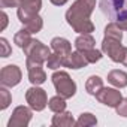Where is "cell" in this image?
<instances>
[{
    "label": "cell",
    "instance_id": "16",
    "mask_svg": "<svg viewBox=\"0 0 127 127\" xmlns=\"http://www.w3.org/2000/svg\"><path fill=\"white\" fill-rule=\"evenodd\" d=\"M23 24H24V29H27L30 33H39L43 27V20L39 17V14H36V15H32L27 20H24Z\"/></svg>",
    "mask_w": 127,
    "mask_h": 127
},
{
    "label": "cell",
    "instance_id": "10",
    "mask_svg": "<svg viewBox=\"0 0 127 127\" xmlns=\"http://www.w3.org/2000/svg\"><path fill=\"white\" fill-rule=\"evenodd\" d=\"M26 66H27V70H29V81L33 85H40V84H43L46 81V73L42 69L40 63L26 60Z\"/></svg>",
    "mask_w": 127,
    "mask_h": 127
},
{
    "label": "cell",
    "instance_id": "30",
    "mask_svg": "<svg viewBox=\"0 0 127 127\" xmlns=\"http://www.w3.org/2000/svg\"><path fill=\"white\" fill-rule=\"evenodd\" d=\"M121 64H124L127 67V46H126V51H124V55H123V60H121Z\"/></svg>",
    "mask_w": 127,
    "mask_h": 127
},
{
    "label": "cell",
    "instance_id": "4",
    "mask_svg": "<svg viewBox=\"0 0 127 127\" xmlns=\"http://www.w3.org/2000/svg\"><path fill=\"white\" fill-rule=\"evenodd\" d=\"M102 51H103L112 61L121 63L123 55H124V51H126V46L121 45V40H120V39L105 36V37H103V42H102Z\"/></svg>",
    "mask_w": 127,
    "mask_h": 127
},
{
    "label": "cell",
    "instance_id": "9",
    "mask_svg": "<svg viewBox=\"0 0 127 127\" xmlns=\"http://www.w3.org/2000/svg\"><path fill=\"white\" fill-rule=\"evenodd\" d=\"M96 99H97L100 103H103V105H106V106H109V108H117L118 103L121 102L123 96H121V91L117 90V88L103 87V88L96 94Z\"/></svg>",
    "mask_w": 127,
    "mask_h": 127
},
{
    "label": "cell",
    "instance_id": "2",
    "mask_svg": "<svg viewBox=\"0 0 127 127\" xmlns=\"http://www.w3.org/2000/svg\"><path fill=\"white\" fill-rule=\"evenodd\" d=\"M51 79H52V84L55 87L57 94H60L61 97H64V99H70V97L75 96V93H76V84L69 76L67 72H64V70L54 72L52 76H51Z\"/></svg>",
    "mask_w": 127,
    "mask_h": 127
},
{
    "label": "cell",
    "instance_id": "22",
    "mask_svg": "<svg viewBox=\"0 0 127 127\" xmlns=\"http://www.w3.org/2000/svg\"><path fill=\"white\" fill-rule=\"evenodd\" d=\"M11 102H12V96H11V93L6 90V87L2 85V88H0V109L5 111V109L11 105Z\"/></svg>",
    "mask_w": 127,
    "mask_h": 127
},
{
    "label": "cell",
    "instance_id": "11",
    "mask_svg": "<svg viewBox=\"0 0 127 127\" xmlns=\"http://www.w3.org/2000/svg\"><path fill=\"white\" fill-rule=\"evenodd\" d=\"M87 64H90V63L87 61V58H85V55L81 52V51H75V52H70L66 58H64V61H63V66L64 67H69V69H82V67H85Z\"/></svg>",
    "mask_w": 127,
    "mask_h": 127
},
{
    "label": "cell",
    "instance_id": "23",
    "mask_svg": "<svg viewBox=\"0 0 127 127\" xmlns=\"http://www.w3.org/2000/svg\"><path fill=\"white\" fill-rule=\"evenodd\" d=\"M82 54L85 55V58H87L88 63H96V61H99V60L103 57V55H102V51H99V49H96V48L87 49V51H84Z\"/></svg>",
    "mask_w": 127,
    "mask_h": 127
},
{
    "label": "cell",
    "instance_id": "5",
    "mask_svg": "<svg viewBox=\"0 0 127 127\" xmlns=\"http://www.w3.org/2000/svg\"><path fill=\"white\" fill-rule=\"evenodd\" d=\"M26 100L29 103V106L33 109V111H43L48 105V96H46V91L43 88H39L37 85L29 88L26 91Z\"/></svg>",
    "mask_w": 127,
    "mask_h": 127
},
{
    "label": "cell",
    "instance_id": "6",
    "mask_svg": "<svg viewBox=\"0 0 127 127\" xmlns=\"http://www.w3.org/2000/svg\"><path fill=\"white\" fill-rule=\"evenodd\" d=\"M23 73L17 64H8L0 70V84L3 87H15L21 82Z\"/></svg>",
    "mask_w": 127,
    "mask_h": 127
},
{
    "label": "cell",
    "instance_id": "18",
    "mask_svg": "<svg viewBox=\"0 0 127 127\" xmlns=\"http://www.w3.org/2000/svg\"><path fill=\"white\" fill-rule=\"evenodd\" d=\"M102 88H103V79H102L100 76H97V75H91V76L87 79V82H85V90H87V93H90V94H93V96H96Z\"/></svg>",
    "mask_w": 127,
    "mask_h": 127
},
{
    "label": "cell",
    "instance_id": "12",
    "mask_svg": "<svg viewBox=\"0 0 127 127\" xmlns=\"http://www.w3.org/2000/svg\"><path fill=\"white\" fill-rule=\"evenodd\" d=\"M51 49L54 52L60 54L63 57V61H64V58L72 52V43L64 37H54L51 40Z\"/></svg>",
    "mask_w": 127,
    "mask_h": 127
},
{
    "label": "cell",
    "instance_id": "3",
    "mask_svg": "<svg viewBox=\"0 0 127 127\" xmlns=\"http://www.w3.org/2000/svg\"><path fill=\"white\" fill-rule=\"evenodd\" d=\"M24 54H26L29 61H34V63L43 64V63H46L48 57L51 55V49L46 45H43L40 40L33 39L30 42V45L27 48H24Z\"/></svg>",
    "mask_w": 127,
    "mask_h": 127
},
{
    "label": "cell",
    "instance_id": "20",
    "mask_svg": "<svg viewBox=\"0 0 127 127\" xmlns=\"http://www.w3.org/2000/svg\"><path fill=\"white\" fill-rule=\"evenodd\" d=\"M96 124H97V118L90 112H84V114L79 115L75 126H78V127H90V126H96Z\"/></svg>",
    "mask_w": 127,
    "mask_h": 127
},
{
    "label": "cell",
    "instance_id": "7",
    "mask_svg": "<svg viewBox=\"0 0 127 127\" xmlns=\"http://www.w3.org/2000/svg\"><path fill=\"white\" fill-rule=\"evenodd\" d=\"M33 112L32 108L27 106H17L8 121V127H27L32 121Z\"/></svg>",
    "mask_w": 127,
    "mask_h": 127
},
{
    "label": "cell",
    "instance_id": "27",
    "mask_svg": "<svg viewBox=\"0 0 127 127\" xmlns=\"http://www.w3.org/2000/svg\"><path fill=\"white\" fill-rule=\"evenodd\" d=\"M6 26H8V14L3 11L2 12V27H0V30H5Z\"/></svg>",
    "mask_w": 127,
    "mask_h": 127
},
{
    "label": "cell",
    "instance_id": "19",
    "mask_svg": "<svg viewBox=\"0 0 127 127\" xmlns=\"http://www.w3.org/2000/svg\"><path fill=\"white\" fill-rule=\"evenodd\" d=\"M48 108L55 114V112H61V111H66V99L64 97H61L60 94L54 96L49 99L48 102Z\"/></svg>",
    "mask_w": 127,
    "mask_h": 127
},
{
    "label": "cell",
    "instance_id": "26",
    "mask_svg": "<svg viewBox=\"0 0 127 127\" xmlns=\"http://www.w3.org/2000/svg\"><path fill=\"white\" fill-rule=\"evenodd\" d=\"M2 8H18L20 0H0Z\"/></svg>",
    "mask_w": 127,
    "mask_h": 127
},
{
    "label": "cell",
    "instance_id": "29",
    "mask_svg": "<svg viewBox=\"0 0 127 127\" xmlns=\"http://www.w3.org/2000/svg\"><path fill=\"white\" fill-rule=\"evenodd\" d=\"M49 2L52 5H55V6H63V5H66L69 0H49Z\"/></svg>",
    "mask_w": 127,
    "mask_h": 127
},
{
    "label": "cell",
    "instance_id": "24",
    "mask_svg": "<svg viewBox=\"0 0 127 127\" xmlns=\"http://www.w3.org/2000/svg\"><path fill=\"white\" fill-rule=\"evenodd\" d=\"M0 46H2V52H0V55H2L3 58H6V57H9V55H11L12 49H11V45L8 43V40H6L5 37L0 39Z\"/></svg>",
    "mask_w": 127,
    "mask_h": 127
},
{
    "label": "cell",
    "instance_id": "25",
    "mask_svg": "<svg viewBox=\"0 0 127 127\" xmlns=\"http://www.w3.org/2000/svg\"><path fill=\"white\" fill-rule=\"evenodd\" d=\"M115 111H117L118 115L127 118V97H123V99H121V102L118 103V106L115 108Z\"/></svg>",
    "mask_w": 127,
    "mask_h": 127
},
{
    "label": "cell",
    "instance_id": "8",
    "mask_svg": "<svg viewBox=\"0 0 127 127\" xmlns=\"http://www.w3.org/2000/svg\"><path fill=\"white\" fill-rule=\"evenodd\" d=\"M40 8H42V0H20V5H18V9H17V15L20 18V21L23 23L29 17L39 14Z\"/></svg>",
    "mask_w": 127,
    "mask_h": 127
},
{
    "label": "cell",
    "instance_id": "21",
    "mask_svg": "<svg viewBox=\"0 0 127 127\" xmlns=\"http://www.w3.org/2000/svg\"><path fill=\"white\" fill-rule=\"evenodd\" d=\"M46 66H48V69H52V70L60 69L63 66V57L60 54H57V52L51 54L48 57V60H46Z\"/></svg>",
    "mask_w": 127,
    "mask_h": 127
},
{
    "label": "cell",
    "instance_id": "15",
    "mask_svg": "<svg viewBox=\"0 0 127 127\" xmlns=\"http://www.w3.org/2000/svg\"><path fill=\"white\" fill-rule=\"evenodd\" d=\"M94 46H96V40L91 36V33H84V34L78 36L76 40H75V48L81 52H84L87 49H91Z\"/></svg>",
    "mask_w": 127,
    "mask_h": 127
},
{
    "label": "cell",
    "instance_id": "17",
    "mask_svg": "<svg viewBox=\"0 0 127 127\" xmlns=\"http://www.w3.org/2000/svg\"><path fill=\"white\" fill-rule=\"evenodd\" d=\"M32 40H33V39H32V33H30L27 29H21V30H18V32L15 33V36H14V42H15L17 46H20L21 49L27 48V46L30 45Z\"/></svg>",
    "mask_w": 127,
    "mask_h": 127
},
{
    "label": "cell",
    "instance_id": "1",
    "mask_svg": "<svg viewBox=\"0 0 127 127\" xmlns=\"http://www.w3.org/2000/svg\"><path fill=\"white\" fill-rule=\"evenodd\" d=\"M96 8V0H75L66 12L67 24L76 33H91L94 32V24L90 17Z\"/></svg>",
    "mask_w": 127,
    "mask_h": 127
},
{
    "label": "cell",
    "instance_id": "14",
    "mask_svg": "<svg viewBox=\"0 0 127 127\" xmlns=\"http://www.w3.org/2000/svg\"><path fill=\"white\" fill-rule=\"evenodd\" d=\"M108 81L117 88H124V87H127V73L120 69L111 70L108 73Z\"/></svg>",
    "mask_w": 127,
    "mask_h": 127
},
{
    "label": "cell",
    "instance_id": "13",
    "mask_svg": "<svg viewBox=\"0 0 127 127\" xmlns=\"http://www.w3.org/2000/svg\"><path fill=\"white\" fill-rule=\"evenodd\" d=\"M51 124L54 127H72L76 124L73 115L67 111H61V112H55V115L52 117Z\"/></svg>",
    "mask_w": 127,
    "mask_h": 127
},
{
    "label": "cell",
    "instance_id": "28",
    "mask_svg": "<svg viewBox=\"0 0 127 127\" xmlns=\"http://www.w3.org/2000/svg\"><path fill=\"white\" fill-rule=\"evenodd\" d=\"M117 23H118V26H120L123 30H127V17H126V18H123V20H118Z\"/></svg>",
    "mask_w": 127,
    "mask_h": 127
}]
</instances>
